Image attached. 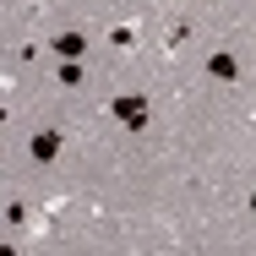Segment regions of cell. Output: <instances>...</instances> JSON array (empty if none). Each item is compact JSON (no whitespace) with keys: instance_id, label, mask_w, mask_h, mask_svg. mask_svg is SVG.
Here are the masks:
<instances>
[{"instance_id":"6da1fadb","label":"cell","mask_w":256,"mask_h":256,"mask_svg":"<svg viewBox=\"0 0 256 256\" xmlns=\"http://www.w3.org/2000/svg\"><path fill=\"white\" fill-rule=\"evenodd\" d=\"M109 114H114L126 131H148V93H120V98H109Z\"/></svg>"},{"instance_id":"7a4b0ae2","label":"cell","mask_w":256,"mask_h":256,"mask_svg":"<svg viewBox=\"0 0 256 256\" xmlns=\"http://www.w3.org/2000/svg\"><path fill=\"white\" fill-rule=\"evenodd\" d=\"M60 148H66V131H54V126H38V131L28 136V158H33L38 169H50L54 158H60Z\"/></svg>"},{"instance_id":"3957f363","label":"cell","mask_w":256,"mask_h":256,"mask_svg":"<svg viewBox=\"0 0 256 256\" xmlns=\"http://www.w3.org/2000/svg\"><path fill=\"white\" fill-rule=\"evenodd\" d=\"M207 76H212L218 88H240V60H234V50L212 44V50H207Z\"/></svg>"},{"instance_id":"277c9868","label":"cell","mask_w":256,"mask_h":256,"mask_svg":"<svg viewBox=\"0 0 256 256\" xmlns=\"http://www.w3.org/2000/svg\"><path fill=\"white\" fill-rule=\"evenodd\" d=\"M50 50H54V60H82L88 54V33L82 28H60V33H50Z\"/></svg>"},{"instance_id":"5b68a950","label":"cell","mask_w":256,"mask_h":256,"mask_svg":"<svg viewBox=\"0 0 256 256\" xmlns=\"http://www.w3.org/2000/svg\"><path fill=\"white\" fill-rule=\"evenodd\" d=\"M54 82H66V88H82V82H88L82 60H60V66H54Z\"/></svg>"},{"instance_id":"8992f818","label":"cell","mask_w":256,"mask_h":256,"mask_svg":"<svg viewBox=\"0 0 256 256\" xmlns=\"http://www.w3.org/2000/svg\"><path fill=\"white\" fill-rule=\"evenodd\" d=\"M109 44H114V50H131V44H136V28H131V22H114V28H109Z\"/></svg>"},{"instance_id":"52a82bcc","label":"cell","mask_w":256,"mask_h":256,"mask_svg":"<svg viewBox=\"0 0 256 256\" xmlns=\"http://www.w3.org/2000/svg\"><path fill=\"white\" fill-rule=\"evenodd\" d=\"M6 224L22 229V224H28V202H6Z\"/></svg>"},{"instance_id":"ba28073f","label":"cell","mask_w":256,"mask_h":256,"mask_svg":"<svg viewBox=\"0 0 256 256\" xmlns=\"http://www.w3.org/2000/svg\"><path fill=\"white\" fill-rule=\"evenodd\" d=\"M246 207H251V212H256V191H251V196H246Z\"/></svg>"}]
</instances>
